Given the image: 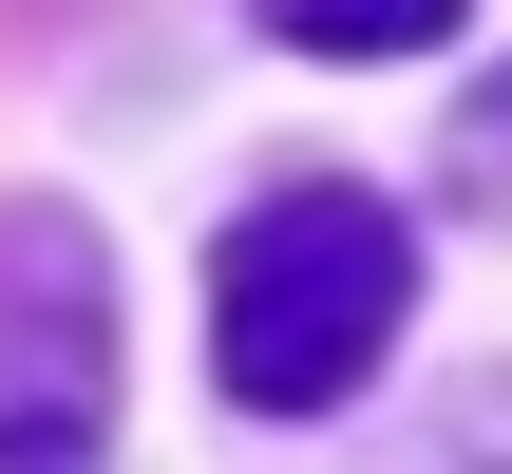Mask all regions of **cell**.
Returning <instances> with one entry per match:
<instances>
[{
	"label": "cell",
	"instance_id": "cell-2",
	"mask_svg": "<svg viewBox=\"0 0 512 474\" xmlns=\"http://www.w3.org/2000/svg\"><path fill=\"white\" fill-rule=\"evenodd\" d=\"M114 399V342H95V247L57 209L0 228V474H57Z\"/></svg>",
	"mask_w": 512,
	"mask_h": 474
},
{
	"label": "cell",
	"instance_id": "cell-3",
	"mask_svg": "<svg viewBox=\"0 0 512 474\" xmlns=\"http://www.w3.org/2000/svg\"><path fill=\"white\" fill-rule=\"evenodd\" d=\"M266 38H304V57H437L456 38V0H247Z\"/></svg>",
	"mask_w": 512,
	"mask_h": 474
},
{
	"label": "cell",
	"instance_id": "cell-1",
	"mask_svg": "<svg viewBox=\"0 0 512 474\" xmlns=\"http://www.w3.org/2000/svg\"><path fill=\"white\" fill-rule=\"evenodd\" d=\"M399 304H418V228H399L380 190H342V171H285V190L209 247V380H228L247 418H323V399L380 380Z\"/></svg>",
	"mask_w": 512,
	"mask_h": 474
}]
</instances>
